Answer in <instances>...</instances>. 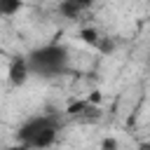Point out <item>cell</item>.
Segmentation results:
<instances>
[{
	"label": "cell",
	"instance_id": "6da1fadb",
	"mask_svg": "<svg viewBox=\"0 0 150 150\" xmlns=\"http://www.w3.org/2000/svg\"><path fill=\"white\" fill-rule=\"evenodd\" d=\"M59 129H61V122L54 115H38L19 127L16 138L26 148H49L56 141Z\"/></svg>",
	"mask_w": 150,
	"mask_h": 150
},
{
	"label": "cell",
	"instance_id": "7a4b0ae2",
	"mask_svg": "<svg viewBox=\"0 0 150 150\" xmlns=\"http://www.w3.org/2000/svg\"><path fill=\"white\" fill-rule=\"evenodd\" d=\"M68 49L63 45H42L28 54V66L30 73L40 77H54L68 70Z\"/></svg>",
	"mask_w": 150,
	"mask_h": 150
},
{
	"label": "cell",
	"instance_id": "3957f363",
	"mask_svg": "<svg viewBox=\"0 0 150 150\" xmlns=\"http://www.w3.org/2000/svg\"><path fill=\"white\" fill-rule=\"evenodd\" d=\"M68 115L75 117L77 122H96V120L101 117V110L94 105L91 98H87V101H77V103H73V105L68 108Z\"/></svg>",
	"mask_w": 150,
	"mask_h": 150
},
{
	"label": "cell",
	"instance_id": "277c9868",
	"mask_svg": "<svg viewBox=\"0 0 150 150\" xmlns=\"http://www.w3.org/2000/svg\"><path fill=\"white\" fill-rule=\"evenodd\" d=\"M28 75H30L28 56H14V59H12V63H9V70H7L9 82H12L14 87H21V84H26Z\"/></svg>",
	"mask_w": 150,
	"mask_h": 150
},
{
	"label": "cell",
	"instance_id": "5b68a950",
	"mask_svg": "<svg viewBox=\"0 0 150 150\" xmlns=\"http://www.w3.org/2000/svg\"><path fill=\"white\" fill-rule=\"evenodd\" d=\"M84 9H87V5H84L82 0H61V2H59V12H61L66 19H77Z\"/></svg>",
	"mask_w": 150,
	"mask_h": 150
},
{
	"label": "cell",
	"instance_id": "8992f818",
	"mask_svg": "<svg viewBox=\"0 0 150 150\" xmlns=\"http://www.w3.org/2000/svg\"><path fill=\"white\" fill-rule=\"evenodd\" d=\"M23 7V0H0V16H14Z\"/></svg>",
	"mask_w": 150,
	"mask_h": 150
},
{
	"label": "cell",
	"instance_id": "52a82bcc",
	"mask_svg": "<svg viewBox=\"0 0 150 150\" xmlns=\"http://www.w3.org/2000/svg\"><path fill=\"white\" fill-rule=\"evenodd\" d=\"M80 38H82L84 42H89V45H98V40H101L96 28H82V30H80Z\"/></svg>",
	"mask_w": 150,
	"mask_h": 150
},
{
	"label": "cell",
	"instance_id": "ba28073f",
	"mask_svg": "<svg viewBox=\"0 0 150 150\" xmlns=\"http://www.w3.org/2000/svg\"><path fill=\"white\" fill-rule=\"evenodd\" d=\"M103 148H117V141L115 138H105L103 141Z\"/></svg>",
	"mask_w": 150,
	"mask_h": 150
},
{
	"label": "cell",
	"instance_id": "9c48e42d",
	"mask_svg": "<svg viewBox=\"0 0 150 150\" xmlns=\"http://www.w3.org/2000/svg\"><path fill=\"white\" fill-rule=\"evenodd\" d=\"M82 2H84V5H87V7H89V5H91V2H94V0H82Z\"/></svg>",
	"mask_w": 150,
	"mask_h": 150
}]
</instances>
